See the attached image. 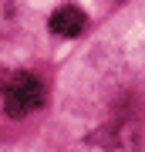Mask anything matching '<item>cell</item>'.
Here are the masks:
<instances>
[{"label": "cell", "mask_w": 145, "mask_h": 152, "mask_svg": "<svg viewBox=\"0 0 145 152\" xmlns=\"http://www.w3.org/2000/svg\"><path fill=\"white\" fill-rule=\"evenodd\" d=\"M44 105V85L37 75H17L10 88H7V98H4V108L10 118H24L31 115L34 108Z\"/></svg>", "instance_id": "6da1fadb"}, {"label": "cell", "mask_w": 145, "mask_h": 152, "mask_svg": "<svg viewBox=\"0 0 145 152\" xmlns=\"http://www.w3.org/2000/svg\"><path fill=\"white\" fill-rule=\"evenodd\" d=\"M81 27H85V14H81L78 7H71V4L58 7L54 17H51V31L61 34V37H78Z\"/></svg>", "instance_id": "7a4b0ae2"}]
</instances>
